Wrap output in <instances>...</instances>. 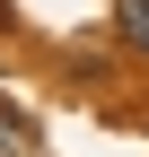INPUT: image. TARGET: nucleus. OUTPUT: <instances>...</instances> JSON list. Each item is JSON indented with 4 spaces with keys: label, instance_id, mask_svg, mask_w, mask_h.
<instances>
[{
    "label": "nucleus",
    "instance_id": "1",
    "mask_svg": "<svg viewBox=\"0 0 149 157\" xmlns=\"http://www.w3.org/2000/svg\"><path fill=\"white\" fill-rule=\"evenodd\" d=\"M114 35L132 52H149V0H114Z\"/></svg>",
    "mask_w": 149,
    "mask_h": 157
}]
</instances>
